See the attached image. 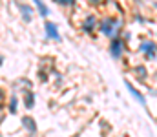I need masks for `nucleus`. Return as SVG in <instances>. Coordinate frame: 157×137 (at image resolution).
Instances as JSON below:
<instances>
[{
  "instance_id": "1",
  "label": "nucleus",
  "mask_w": 157,
  "mask_h": 137,
  "mask_svg": "<svg viewBox=\"0 0 157 137\" xmlns=\"http://www.w3.org/2000/svg\"><path fill=\"white\" fill-rule=\"evenodd\" d=\"M124 17H115L112 13L101 17V22H99V33L106 39H115V37H121L122 31H124Z\"/></svg>"
},
{
  "instance_id": "2",
  "label": "nucleus",
  "mask_w": 157,
  "mask_h": 137,
  "mask_svg": "<svg viewBox=\"0 0 157 137\" xmlns=\"http://www.w3.org/2000/svg\"><path fill=\"white\" fill-rule=\"evenodd\" d=\"M99 22H101V18H99L95 13L88 11V13L80 18L78 29H80L84 35H90V37H93V39H95V31L99 29Z\"/></svg>"
},
{
  "instance_id": "3",
  "label": "nucleus",
  "mask_w": 157,
  "mask_h": 137,
  "mask_svg": "<svg viewBox=\"0 0 157 137\" xmlns=\"http://www.w3.org/2000/svg\"><path fill=\"white\" fill-rule=\"evenodd\" d=\"M126 40L122 37H115V39H110V44H108V53L113 60H121L126 53Z\"/></svg>"
},
{
  "instance_id": "4",
  "label": "nucleus",
  "mask_w": 157,
  "mask_h": 137,
  "mask_svg": "<svg viewBox=\"0 0 157 137\" xmlns=\"http://www.w3.org/2000/svg\"><path fill=\"white\" fill-rule=\"evenodd\" d=\"M137 53H141L146 60H155L157 59V42L152 39H143L139 42Z\"/></svg>"
},
{
  "instance_id": "5",
  "label": "nucleus",
  "mask_w": 157,
  "mask_h": 137,
  "mask_svg": "<svg viewBox=\"0 0 157 137\" xmlns=\"http://www.w3.org/2000/svg\"><path fill=\"white\" fill-rule=\"evenodd\" d=\"M44 35H46V40L49 42H62V35L59 31V24L53 22V20H44Z\"/></svg>"
},
{
  "instance_id": "6",
  "label": "nucleus",
  "mask_w": 157,
  "mask_h": 137,
  "mask_svg": "<svg viewBox=\"0 0 157 137\" xmlns=\"http://www.w3.org/2000/svg\"><path fill=\"white\" fill-rule=\"evenodd\" d=\"M17 6H18V15H20L22 22L24 24H31L35 20V13H37L35 6L33 4H28V2H20V0L17 2Z\"/></svg>"
},
{
  "instance_id": "7",
  "label": "nucleus",
  "mask_w": 157,
  "mask_h": 137,
  "mask_svg": "<svg viewBox=\"0 0 157 137\" xmlns=\"http://www.w3.org/2000/svg\"><path fill=\"white\" fill-rule=\"evenodd\" d=\"M20 126L29 137H35L37 132H39V124H37L35 117H31V115H22L20 117Z\"/></svg>"
},
{
  "instance_id": "8",
  "label": "nucleus",
  "mask_w": 157,
  "mask_h": 137,
  "mask_svg": "<svg viewBox=\"0 0 157 137\" xmlns=\"http://www.w3.org/2000/svg\"><path fill=\"white\" fill-rule=\"evenodd\" d=\"M124 86H126L128 93H130V95H132V97H133V99H135L139 104H141V106H146V104H148V102H146V97H144V93L137 90V88H135V86H133V84L128 81V79H124Z\"/></svg>"
},
{
  "instance_id": "9",
  "label": "nucleus",
  "mask_w": 157,
  "mask_h": 137,
  "mask_svg": "<svg viewBox=\"0 0 157 137\" xmlns=\"http://www.w3.org/2000/svg\"><path fill=\"white\" fill-rule=\"evenodd\" d=\"M31 4L35 6V9H37V15H39L40 18H44V20H48V18H49L51 11H49V6H48L44 0H31Z\"/></svg>"
},
{
  "instance_id": "10",
  "label": "nucleus",
  "mask_w": 157,
  "mask_h": 137,
  "mask_svg": "<svg viewBox=\"0 0 157 137\" xmlns=\"http://www.w3.org/2000/svg\"><path fill=\"white\" fill-rule=\"evenodd\" d=\"M35 102H37V95L33 90H26L22 93V104L26 110H33L35 108Z\"/></svg>"
},
{
  "instance_id": "11",
  "label": "nucleus",
  "mask_w": 157,
  "mask_h": 137,
  "mask_svg": "<svg viewBox=\"0 0 157 137\" xmlns=\"http://www.w3.org/2000/svg\"><path fill=\"white\" fill-rule=\"evenodd\" d=\"M18 106H20V97L13 91L11 97H9V101H7V113L9 115H17L18 113Z\"/></svg>"
},
{
  "instance_id": "12",
  "label": "nucleus",
  "mask_w": 157,
  "mask_h": 137,
  "mask_svg": "<svg viewBox=\"0 0 157 137\" xmlns=\"http://www.w3.org/2000/svg\"><path fill=\"white\" fill-rule=\"evenodd\" d=\"M133 71H135V77H137L139 81H146V79H148V70H146L143 64H141V66H135Z\"/></svg>"
},
{
  "instance_id": "13",
  "label": "nucleus",
  "mask_w": 157,
  "mask_h": 137,
  "mask_svg": "<svg viewBox=\"0 0 157 137\" xmlns=\"http://www.w3.org/2000/svg\"><path fill=\"white\" fill-rule=\"evenodd\" d=\"M57 4L62 6V7H66V9H75L78 6V0H59Z\"/></svg>"
},
{
  "instance_id": "14",
  "label": "nucleus",
  "mask_w": 157,
  "mask_h": 137,
  "mask_svg": "<svg viewBox=\"0 0 157 137\" xmlns=\"http://www.w3.org/2000/svg\"><path fill=\"white\" fill-rule=\"evenodd\" d=\"M133 20H135L137 24H141V26L148 22V20H146V17H144L143 13H139V11H137V13H133Z\"/></svg>"
},
{
  "instance_id": "15",
  "label": "nucleus",
  "mask_w": 157,
  "mask_h": 137,
  "mask_svg": "<svg viewBox=\"0 0 157 137\" xmlns=\"http://www.w3.org/2000/svg\"><path fill=\"white\" fill-rule=\"evenodd\" d=\"M121 37H122V39H124L126 42H130V40H132V31H130V29H124Z\"/></svg>"
},
{
  "instance_id": "16",
  "label": "nucleus",
  "mask_w": 157,
  "mask_h": 137,
  "mask_svg": "<svg viewBox=\"0 0 157 137\" xmlns=\"http://www.w3.org/2000/svg\"><path fill=\"white\" fill-rule=\"evenodd\" d=\"M86 2H88L90 6H101V4H102V0H86Z\"/></svg>"
},
{
  "instance_id": "17",
  "label": "nucleus",
  "mask_w": 157,
  "mask_h": 137,
  "mask_svg": "<svg viewBox=\"0 0 157 137\" xmlns=\"http://www.w3.org/2000/svg\"><path fill=\"white\" fill-rule=\"evenodd\" d=\"M150 6H152V9H154V11H157V0H152V2H150Z\"/></svg>"
},
{
  "instance_id": "18",
  "label": "nucleus",
  "mask_w": 157,
  "mask_h": 137,
  "mask_svg": "<svg viewBox=\"0 0 157 137\" xmlns=\"http://www.w3.org/2000/svg\"><path fill=\"white\" fill-rule=\"evenodd\" d=\"M150 95H155L157 97V90H150Z\"/></svg>"
},
{
  "instance_id": "19",
  "label": "nucleus",
  "mask_w": 157,
  "mask_h": 137,
  "mask_svg": "<svg viewBox=\"0 0 157 137\" xmlns=\"http://www.w3.org/2000/svg\"><path fill=\"white\" fill-rule=\"evenodd\" d=\"M51 2H55V4H57V2H59V0H51Z\"/></svg>"
},
{
  "instance_id": "20",
  "label": "nucleus",
  "mask_w": 157,
  "mask_h": 137,
  "mask_svg": "<svg viewBox=\"0 0 157 137\" xmlns=\"http://www.w3.org/2000/svg\"><path fill=\"white\" fill-rule=\"evenodd\" d=\"M2 137H4V135H2Z\"/></svg>"
}]
</instances>
